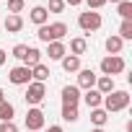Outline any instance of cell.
Listing matches in <instances>:
<instances>
[{
	"label": "cell",
	"instance_id": "cell-11",
	"mask_svg": "<svg viewBox=\"0 0 132 132\" xmlns=\"http://www.w3.org/2000/svg\"><path fill=\"white\" fill-rule=\"evenodd\" d=\"M29 21H31V23H36V26H44V23L49 21L47 8H44V5H34V8H31V13H29Z\"/></svg>",
	"mask_w": 132,
	"mask_h": 132
},
{
	"label": "cell",
	"instance_id": "cell-20",
	"mask_svg": "<svg viewBox=\"0 0 132 132\" xmlns=\"http://www.w3.org/2000/svg\"><path fill=\"white\" fill-rule=\"evenodd\" d=\"M106 122H109V114H106L101 106H98V109H91V124H93V127H104Z\"/></svg>",
	"mask_w": 132,
	"mask_h": 132
},
{
	"label": "cell",
	"instance_id": "cell-12",
	"mask_svg": "<svg viewBox=\"0 0 132 132\" xmlns=\"http://www.w3.org/2000/svg\"><path fill=\"white\" fill-rule=\"evenodd\" d=\"M93 88H96L101 96H106V93H111V91H114V78H109V75H98Z\"/></svg>",
	"mask_w": 132,
	"mask_h": 132
},
{
	"label": "cell",
	"instance_id": "cell-23",
	"mask_svg": "<svg viewBox=\"0 0 132 132\" xmlns=\"http://www.w3.org/2000/svg\"><path fill=\"white\" fill-rule=\"evenodd\" d=\"M62 119H65V122H78V119H80L78 106H62Z\"/></svg>",
	"mask_w": 132,
	"mask_h": 132
},
{
	"label": "cell",
	"instance_id": "cell-9",
	"mask_svg": "<svg viewBox=\"0 0 132 132\" xmlns=\"http://www.w3.org/2000/svg\"><path fill=\"white\" fill-rule=\"evenodd\" d=\"M47 26H49V39L52 42H62L68 36V23L65 21H54V23H47Z\"/></svg>",
	"mask_w": 132,
	"mask_h": 132
},
{
	"label": "cell",
	"instance_id": "cell-31",
	"mask_svg": "<svg viewBox=\"0 0 132 132\" xmlns=\"http://www.w3.org/2000/svg\"><path fill=\"white\" fill-rule=\"evenodd\" d=\"M44 132H65L60 124H52V127H44Z\"/></svg>",
	"mask_w": 132,
	"mask_h": 132
},
{
	"label": "cell",
	"instance_id": "cell-26",
	"mask_svg": "<svg viewBox=\"0 0 132 132\" xmlns=\"http://www.w3.org/2000/svg\"><path fill=\"white\" fill-rule=\"evenodd\" d=\"M62 11H65V0H49L47 13H62Z\"/></svg>",
	"mask_w": 132,
	"mask_h": 132
},
{
	"label": "cell",
	"instance_id": "cell-1",
	"mask_svg": "<svg viewBox=\"0 0 132 132\" xmlns=\"http://www.w3.org/2000/svg\"><path fill=\"white\" fill-rule=\"evenodd\" d=\"M101 104H104V111H106V114L124 111V109L129 106V93H127V91H117V88H114L111 93H106V96H104V101H101Z\"/></svg>",
	"mask_w": 132,
	"mask_h": 132
},
{
	"label": "cell",
	"instance_id": "cell-5",
	"mask_svg": "<svg viewBox=\"0 0 132 132\" xmlns=\"http://www.w3.org/2000/svg\"><path fill=\"white\" fill-rule=\"evenodd\" d=\"M44 127H47L44 111H42L39 106H31V109L26 111V129H29V132H39V129H44Z\"/></svg>",
	"mask_w": 132,
	"mask_h": 132
},
{
	"label": "cell",
	"instance_id": "cell-19",
	"mask_svg": "<svg viewBox=\"0 0 132 132\" xmlns=\"http://www.w3.org/2000/svg\"><path fill=\"white\" fill-rule=\"evenodd\" d=\"M86 49H88V42H86L83 36H75V39H70V54L80 57V54H86Z\"/></svg>",
	"mask_w": 132,
	"mask_h": 132
},
{
	"label": "cell",
	"instance_id": "cell-36",
	"mask_svg": "<svg viewBox=\"0 0 132 132\" xmlns=\"http://www.w3.org/2000/svg\"><path fill=\"white\" fill-rule=\"evenodd\" d=\"M106 3H109V0H106ZM111 3H122V0H111Z\"/></svg>",
	"mask_w": 132,
	"mask_h": 132
},
{
	"label": "cell",
	"instance_id": "cell-13",
	"mask_svg": "<svg viewBox=\"0 0 132 132\" xmlns=\"http://www.w3.org/2000/svg\"><path fill=\"white\" fill-rule=\"evenodd\" d=\"M80 98L86 101V106H88V109H98V106H101V101H104V96H101V93H98L96 88H91V91H86V93H83Z\"/></svg>",
	"mask_w": 132,
	"mask_h": 132
},
{
	"label": "cell",
	"instance_id": "cell-16",
	"mask_svg": "<svg viewBox=\"0 0 132 132\" xmlns=\"http://www.w3.org/2000/svg\"><path fill=\"white\" fill-rule=\"evenodd\" d=\"M52 73H49V68H47V65H34V68H31V80H36V83H47V78H49Z\"/></svg>",
	"mask_w": 132,
	"mask_h": 132
},
{
	"label": "cell",
	"instance_id": "cell-7",
	"mask_svg": "<svg viewBox=\"0 0 132 132\" xmlns=\"http://www.w3.org/2000/svg\"><path fill=\"white\" fill-rule=\"evenodd\" d=\"M96 73L91 70V68H80L78 70V88H86V91H91L93 86H96Z\"/></svg>",
	"mask_w": 132,
	"mask_h": 132
},
{
	"label": "cell",
	"instance_id": "cell-18",
	"mask_svg": "<svg viewBox=\"0 0 132 132\" xmlns=\"http://www.w3.org/2000/svg\"><path fill=\"white\" fill-rule=\"evenodd\" d=\"M16 117V106L5 98V101H0V122H13Z\"/></svg>",
	"mask_w": 132,
	"mask_h": 132
},
{
	"label": "cell",
	"instance_id": "cell-24",
	"mask_svg": "<svg viewBox=\"0 0 132 132\" xmlns=\"http://www.w3.org/2000/svg\"><path fill=\"white\" fill-rule=\"evenodd\" d=\"M122 42H127V39H132V21H122L119 23V34H117Z\"/></svg>",
	"mask_w": 132,
	"mask_h": 132
},
{
	"label": "cell",
	"instance_id": "cell-3",
	"mask_svg": "<svg viewBox=\"0 0 132 132\" xmlns=\"http://www.w3.org/2000/svg\"><path fill=\"white\" fill-rule=\"evenodd\" d=\"M101 13H96V11H86V13H80L78 16V26L86 31V34H91V31H98L101 29Z\"/></svg>",
	"mask_w": 132,
	"mask_h": 132
},
{
	"label": "cell",
	"instance_id": "cell-8",
	"mask_svg": "<svg viewBox=\"0 0 132 132\" xmlns=\"http://www.w3.org/2000/svg\"><path fill=\"white\" fill-rule=\"evenodd\" d=\"M80 101V88L78 86H65L62 88V106H78Z\"/></svg>",
	"mask_w": 132,
	"mask_h": 132
},
{
	"label": "cell",
	"instance_id": "cell-4",
	"mask_svg": "<svg viewBox=\"0 0 132 132\" xmlns=\"http://www.w3.org/2000/svg\"><path fill=\"white\" fill-rule=\"evenodd\" d=\"M44 96H47V86L44 83H36V80H31L29 86H26V104L29 106H39L42 101H44Z\"/></svg>",
	"mask_w": 132,
	"mask_h": 132
},
{
	"label": "cell",
	"instance_id": "cell-6",
	"mask_svg": "<svg viewBox=\"0 0 132 132\" xmlns=\"http://www.w3.org/2000/svg\"><path fill=\"white\" fill-rule=\"evenodd\" d=\"M8 80L13 86H29L31 83V68H26V65H16V68H11Z\"/></svg>",
	"mask_w": 132,
	"mask_h": 132
},
{
	"label": "cell",
	"instance_id": "cell-2",
	"mask_svg": "<svg viewBox=\"0 0 132 132\" xmlns=\"http://www.w3.org/2000/svg\"><path fill=\"white\" fill-rule=\"evenodd\" d=\"M124 68H127V62H124V57H122V54H106V57L101 60V73H104V75H109V78H114V75L124 73Z\"/></svg>",
	"mask_w": 132,
	"mask_h": 132
},
{
	"label": "cell",
	"instance_id": "cell-30",
	"mask_svg": "<svg viewBox=\"0 0 132 132\" xmlns=\"http://www.w3.org/2000/svg\"><path fill=\"white\" fill-rule=\"evenodd\" d=\"M0 132H18L16 122H0Z\"/></svg>",
	"mask_w": 132,
	"mask_h": 132
},
{
	"label": "cell",
	"instance_id": "cell-33",
	"mask_svg": "<svg viewBox=\"0 0 132 132\" xmlns=\"http://www.w3.org/2000/svg\"><path fill=\"white\" fill-rule=\"evenodd\" d=\"M83 0H65V5H80Z\"/></svg>",
	"mask_w": 132,
	"mask_h": 132
},
{
	"label": "cell",
	"instance_id": "cell-10",
	"mask_svg": "<svg viewBox=\"0 0 132 132\" xmlns=\"http://www.w3.org/2000/svg\"><path fill=\"white\" fill-rule=\"evenodd\" d=\"M65 54H68V47H65L62 42H49V44H47V57H49V60L60 62Z\"/></svg>",
	"mask_w": 132,
	"mask_h": 132
},
{
	"label": "cell",
	"instance_id": "cell-29",
	"mask_svg": "<svg viewBox=\"0 0 132 132\" xmlns=\"http://www.w3.org/2000/svg\"><path fill=\"white\" fill-rule=\"evenodd\" d=\"M83 3L88 5V11H98V8L106 5V0H83Z\"/></svg>",
	"mask_w": 132,
	"mask_h": 132
},
{
	"label": "cell",
	"instance_id": "cell-22",
	"mask_svg": "<svg viewBox=\"0 0 132 132\" xmlns=\"http://www.w3.org/2000/svg\"><path fill=\"white\" fill-rule=\"evenodd\" d=\"M117 13L122 16V21H132V3H129V0L117 3Z\"/></svg>",
	"mask_w": 132,
	"mask_h": 132
},
{
	"label": "cell",
	"instance_id": "cell-15",
	"mask_svg": "<svg viewBox=\"0 0 132 132\" xmlns=\"http://www.w3.org/2000/svg\"><path fill=\"white\" fill-rule=\"evenodd\" d=\"M21 29H23V18L8 13V16H5V31H8V34H18Z\"/></svg>",
	"mask_w": 132,
	"mask_h": 132
},
{
	"label": "cell",
	"instance_id": "cell-14",
	"mask_svg": "<svg viewBox=\"0 0 132 132\" xmlns=\"http://www.w3.org/2000/svg\"><path fill=\"white\" fill-rule=\"evenodd\" d=\"M60 62H62V70L65 73H78L80 70V57H75V54H65Z\"/></svg>",
	"mask_w": 132,
	"mask_h": 132
},
{
	"label": "cell",
	"instance_id": "cell-28",
	"mask_svg": "<svg viewBox=\"0 0 132 132\" xmlns=\"http://www.w3.org/2000/svg\"><path fill=\"white\" fill-rule=\"evenodd\" d=\"M26 52H29V47H26V44H16V47H13V57H16V60H21V62H23Z\"/></svg>",
	"mask_w": 132,
	"mask_h": 132
},
{
	"label": "cell",
	"instance_id": "cell-34",
	"mask_svg": "<svg viewBox=\"0 0 132 132\" xmlns=\"http://www.w3.org/2000/svg\"><path fill=\"white\" fill-rule=\"evenodd\" d=\"M91 132H106V129H104V127H93Z\"/></svg>",
	"mask_w": 132,
	"mask_h": 132
},
{
	"label": "cell",
	"instance_id": "cell-32",
	"mask_svg": "<svg viewBox=\"0 0 132 132\" xmlns=\"http://www.w3.org/2000/svg\"><path fill=\"white\" fill-rule=\"evenodd\" d=\"M5 60H8V52H5V49H0V68L5 65Z\"/></svg>",
	"mask_w": 132,
	"mask_h": 132
},
{
	"label": "cell",
	"instance_id": "cell-21",
	"mask_svg": "<svg viewBox=\"0 0 132 132\" xmlns=\"http://www.w3.org/2000/svg\"><path fill=\"white\" fill-rule=\"evenodd\" d=\"M39 62H42V52L36 47H29V52L23 57V65H26V68H34V65H39Z\"/></svg>",
	"mask_w": 132,
	"mask_h": 132
},
{
	"label": "cell",
	"instance_id": "cell-27",
	"mask_svg": "<svg viewBox=\"0 0 132 132\" xmlns=\"http://www.w3.org/2000/svg\"><path fill=\"white\" fill-rule=\"evenodd\" d=\"M36 36H39V42H44V44H49L52 39H49V26L44 23V26H39V31H36Z\"/></svg>",
	"mask_w": 132,
	"mask_h": 132
},
{
	"label": "cell",
	"instance_id": "cell-25",
	"mask_svg": "<svg viewBox=\"0 0 132 132\" xmlns=\"http://www.w3.org/2000/svg\"><path fill=\"white\" fill-rule=\"evenodd\" d=\"M23 0H8V13H13V16H21V11H23Z\"/></svg>",
	"mask_w": 132,
	"mask_h": 132
},
{
	"label": "cell",
	"instance_id": "cell-37",
	"mask_svg": "<svg viewBox=\"0 0 132 132\" xmlns=\"http://www.w3.org/2000/svg\"><path fill=\"white\" fill-rule=\"evenodd\" d=\"M26 132H29V129H26Z\"/></svg>",
	"mask_w": 132,
	"mask_h": 132
},
{
	"label": "cell",
	"instance_id": "cell-17",
	"mask_svg": "<svg viewBox=\"0 0 132 132\" xmlns=\"http://www.w3.org/2000/svg\"><path fill=\"white\" fill-rule=\"evenodd\" d=\"M104 47H106V52H109V54H119V52H122V47H124V42H122L117 34H111V36H106Z\"/></svg>",
	"mask_w": 132,
	"mask_h": 132
},
{
	"label": "cell",
	"instance_id": "cell-35",
	"mask_svg": "<svg viewBox=\"0 0 132 132\" xmlns=\"http://www.w3.org/2000/svg\"><path fill=\"white\" fill-rule=\"evenodd\" d=\"M0 101H5V93H3V88H0Z\"/></svg>",
	"mask_w": 132,
	"mask_h": 132
}]
</instances>
